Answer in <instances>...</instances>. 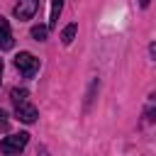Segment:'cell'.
I'll return each mask as SVG.
<instances>
[{"mask_svg":"<svg viewBox=\"0 0 156 156\" xmlns=\"http://www.w3.org/2000/svg\"><path fill=\"white\" fill-rule=\"evenodd\" d=\"M15 66H17V71H20L24 78H32V76L39 71V58H37L34 54H29V51H20V54L15 56Z\"/></svg>","mask_w":156,"mask_h":156,"instance_id":"1","label":"cell"},{"mask_svg":"<svg viewBox=\"0 0 156 156\" xmlns=\"http://www.w3.org/2000/svg\"><path fill=\"white\" fill-rule=\"evenodd\" d=\"M29 141V134L27 132H17V134H10L0 141V151L2 154H20Z\"/></svg>","mask_w":156,"mask_h":156,"instance_id":"2","label":"cell"},{"mask_svg":"<svg viewBox=\"0 0 156 156\" xmlns=\"http://www.w3.org/2000/svg\"><path fill=\"white\" fill-rule=\"evenodd\" d=\"M39 10V0H20L15 5V17L17 20H32Z\"/></svg>","mask_w":156,"mask_h":156,"instance_id":"3","label":"cell"},{"mask_svg":"<svg viewBox=\"0 0 156 156\" xmlns=\"http://www.w3.org/2000/svg\"><path fill=\"white\" fill-rule=\"evenodd\" d=\"M15 115H17V119H20V122L32 124V122L37 119V107H34V105H29V102H20V105H17V110H15Z\"/></svg>","mask_w":156,"mask_h":156,"instance_id":"4","label":"cell"},{"mask_svg":"<svg viewBox=\"0 0 156 156\" xmlns=\"http://www.w3.org/2000/svg\"><path fill=\"white\" fill-rule=\"evenodd\" d=\"M15 46V39H12V32H10V22L5 17H0V49H12Z\"/></svg>","mask_w":156,"mask_h":156,"instance_id":"5","label":"cell"},{"mask_svg":"<svg viewBox=\"0 0 156 156\" xmlns=\"http://www.w3.org/2000/svg\"><path fill=\"white\" fill-rule=\"evenodd\" d=\"M61 7H63V0H51V15H49V27H56V22H58V15H61Z\"/></svg>","mask_w":156,"mask_h":156,"instance_id":"6","label":"cell"},{"mask_svg":"<svg viewBox=\"0 0 156 156\" xmlns=\"http://www.w3.org/2000/svg\"><path fill=\"white\" fill-rule=\"evenodd\" d=\"M32 37H34L37 41H44V39L49 37V27H44V24H37V27H32Z\"/></svg>","mask_w":156,"mask_h":156,"instance_id":"7","label":"cell"},{"mask_svg":"<svg viewBox=\"0 0 156 156\" xmlns=\"http://www.w3.org/2000/svg\"><path fill=\"white\" fill-rule=\"evenodd\" d=\"M76 29H78L76 24H68V27L61 32V41H63V44H71V41H73V37H76Z\"/></svg>","mask_w":156,"mask_h":156,"instance_id":"8","label":"cell"},{"mask_svg":"<svg viewBox=\"0 0 156 156\" xmlns=\"http://www.w3.org/2000/svg\"><path fill=\"white\" fill-rule=\"evenodd\" d=\"M12 100H15V105L27 102V90H24V88H22V90H20V88H15V90H12Z\"/></svg>","mask_w":156,"mask_h":156,"instance_id":"9","label":"cell"},{"mask_svg":"<svg viewBox=\"0 0 156 156\" xmlns=\"http://www.w3.org/2000/svg\"><path fill=\"white\" fill-rule=\"evenodd\" d=\"M146 117H149L151 122H156V107H151V110H146Z\"/></svg>","mask_w":156,"mask_h":156,"instance_id":"10","label":"cell"},{"mask_svg":"<svg viewBox=\"0 0 156 156\" xmlns=\"http://www.w3.org/2000/svg\"><path fill=\"white\" fill-rule=\"evenodd\" d=\"M5 122H7V112H5V110H0V124H5Z\"/></svg>","mask_w":156,"mask_h":156,"instance_id":"11","label":"cell"},{"mask_svg":"<svg viewBox=\"0 0 156 156\" xmlns=\"http://www.w3.org/2000/svg\"><path fill=\"white\" fill-rule=\"evenodd\" d=\"M149 51H151V56H156V44H151V46H149Z\"/></svg>","mask_w":156,"mask_h":156,"instance_id":"12","label":"cell"},{"mask_svg":"<svg viewBox=\"0 0 156 156\" xmlns=\"http://www.w3.org/2000/svg\"><path fill=\"white\" fill-rule=\"evenodd\" d=\"M149 2H151V0H139V5H141V7H149Z\"/></svg>","mask_w":156,"mask_h":156,"instance_id":"13","label":"cell"},{"mask_svg":"<svg viewBox=\"0 0 156 156\" xmlns=\"http://www.w3.org/2000/svg\"><path fill=\"white\" fill-rule=\"evenodd\" d=\"M0 73H2V58H0Z\"/></svg>","mask_w":156,"mask_h":156,"instance_id":"14","label":"cell"}]
</instances>
